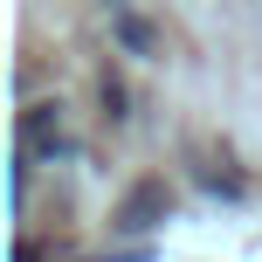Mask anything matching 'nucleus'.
<instances>
[{"label":"nucleus","instance_id":"nucleus-1","mask_svg":"<svg viewBox=\"0 0 262 262\" xmlns=\"http://www.w3.org/2000/svg\"><path fill=\"white\" fill-rule=\"evenodd\" d=\"M21 145H28L35 159H62V152H69L62 111H55V104H28V111H21Z\"/></svg>","mask_w":262,"mask_h":262},{"label":"nucleus","instance_id":"nucleus-2","mask_svg":"<svg viewBox=\"0 0 262 262\" xmlns=\"http://www.w3.org/2000/svg\"><path fill=\"white\" fill-rule=\"evenodd\" d=\"M172 214V193L159 180H145V186H131L124 193V207H118V228H131V235H145V228H159Z\"/></svg>","mask_w":262,"mask_h":262},{"label":"nucleus","instance_id":"nucleus-3","mask_svg":"<svg viewBox=\"0 0 262 262\" xmlns=\"http://www.w3.org/2000/svg\"><path fill=\"white\" fill-rule=\"evenodd\" d=\"M118 41H124L131 55H145V49H152V28H145L138 14H118Z\"/></svg>","mask_w":262,"mask_h":262},{"label":"nucleus","instance_id":"nucleus-4","mask_svg":"<svg viewBox=\"0 0 262 262\" xmlns=\"http://www.w3.org/2000/svg\"><path fill=\"white\" fill-rule=\"evenodd\" d=\"M124 104H131V97H124V83H118V76H104V111H111V118H131Z\"/></svg>","mask_w":262,"mask_h":262},{"label":"nucleus","instance_id":"nucleus-5","mask_svg":"<svg viewBox=\"0 0 262 262\" xmlns=\"http://www.w3.org/2000/svg\"><path fill=\"white\" fill-rule=\"evenodd\" d=\"M14 262H41V249H35V242H21V249H14Z\"/></svg>","mask_w":262,"mask_h":262}]
</instances>
